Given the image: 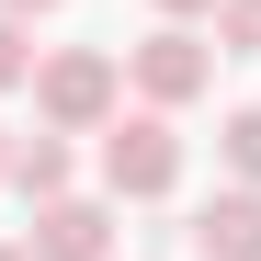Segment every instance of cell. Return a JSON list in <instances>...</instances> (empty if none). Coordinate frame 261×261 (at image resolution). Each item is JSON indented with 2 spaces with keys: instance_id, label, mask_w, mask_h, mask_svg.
Wrapping results in <instances>:
<instances>
[{
  "instance_id": "1",
  "label": "cell",
  "mask_w": 261,
  "mask_h": 261,
  "mask_svg": "<svg viewBox=\"0 0 261 261\" xmlns=\"http://www.w3.org/2000/svg\"><path fill=\"white\" fill-rule=\"evenodd\" d=\"M114 102H125V68H114L102 46H68V57H46V68H34V114H46L57 137L114 125Z\"/></svg>"
},
{
  "instance_id": "2",
  "label": "cell",
  "mask_w": 261,
  "mask_h": 261,
  "mask_svg": "<svg viewBox=\"0 0 261 261\" xmlns=\"http://www.w3.org/2000/svg\"><path fill=\"white\" fill-rule=\"evenodd\" d=\"M182 182V137H170V114H114L102 125V193L114 204H148Z\"/></svg>"
},
{
  "instance_id": "3",
  "label": "cell",
  "mask_w": 261,
  "mask_h": 261,
  "mask_svg": "<svg viewBox=\"0 0 261 261\" xmlns=\"http://www.w3.org/2000/svg\"><path fill=\"white\" fill-rule=\"evenodd\" d=\"M125 68H137V91H148V114H170V102H193L204 80H216V46H204L193 23H159V34H148V46L125 57Z\"/></svg>"
},
{
  "instance_id": "4",
  "label": "cell",
  "mask_w": 261,
  "mask_h": 261,
  "mask_svg": "<svg viewBox=\"0 0 261 261\" xmlns=\"http://www.w3.org/2000/svg\"><path fill=\"white\" fill-rule=\"evenodd\" d=\"M34 261H114V216L91 193H57V204H34V227H23Z\"/></svg>"
},
{
  "instance_id": "5",
  "label": "cell",
  "mask_w": 261,
  "mask_h": 261,
  "mask_svg": "<svg viewBox=\"0 0 261 261\" xmlns=\"http://www.w3.org/2000/svg\"><path fill=\"white\" fill-rule=\"evenodd\" d=\"M193 261H261V193H250V182L193 216Z\"/></svg>"
},
{
  "instance_id": "6",
  "label": "cell",
  "mask_w": 261,
  "mask_h": 261,
  "mask_svg": "<svg viewBox=\"0 0 261 261\" xmlns=\"http://www.w3.org/2000/svg\"><path fill=\"white\" fill-rule=\"evenodd\" d=\"M12 193L57 204V193H68V137H23V148H12Z\"/></svg>"
},
{
  "instance_id": "7",
  "label": "cell",
  "mask_w": 261,
  "mask_h": 261,
  "mask_svg": "<svg viewBox=\"0 0 261 261\" xmlns=\"http://www.w3.org/2000/svg\"><path fill=\"white\" fill-rule=\"evenodd\" d=\"M216 148H227V170H239V182L261 193V102H239L227 125H216Z\"/></svg>"
},
{
  "instance_id": "8",
  "label": "cell",
  "mask_w": 261,
  "mask_h": 261,
  "mask_svg": "<svg viewBox=\"0 0 261 261\" xmlns=\"http://www.w3.org/2000/svg\"><path fill=\"white\" fill-rule=\"evenodd\" d=\"M216 57H261V0H216Z\"/></svg>"
},
{
  "instance_id": "9",
  "label": "cell",
  "mask_w": 261,
  "mask_h": 261,
  "mask_svg": "<svg viewBox=\"0 0 261 261\" xmlns=\"http://www.w3.org/2000/svg\"><path fill=\"white\" fill-rule=\"evenodd\" d=\"M23 80H34V46H23V23L0 12V91H23Z\"/></svg>"
},
{
  "instance_id": "10",
  "label": "cell",
  "mask_w": 261,
  "mask_h": 261,
  "mask_svg": "<svg viewBox=\"0 0 261 261\" xmlns=\"http://www.w3.org/2000/svg\"><path fill=\"white\" fill-rule=\"evenodd\" d=\"M159 12H170V23H193V12H216V0H159Z\"/></svg>"
},
{
  "instance_id": "11",
  "label": "cell",
  "mask_w": 261,
  "mask_h": 261,
  "mask_svg": "<svg viewBox=\"0 0 261 261\" xmlns=\"http://www.w3.org/2000/svg\"><path fill=\"white\" fill-rule=\"evenodd\" d=\"M0 12H12V23H23V12H57V0H0Z\"/></svg>"
},
{
  "instance_id": "12",
  "label": "cell",
  "mask_w": 261,
  "mask_h": 261,
  "mask_svg": "<svg viewBox=\"0 0 261 261\" xmlns=\"http://www.w3.org/2000/svg\"><path fill=\"white\" fill-rule=\"evenodd\" d=\"M0 261H34V250H23V239H0Z\"/></svg>"
},
{
  "instance_id": "13",
  "label": "cell",
  "mask_w": 261,
  "mask_h": 261,
  "mask_svg": "<svg viewBox=\"0 0 261 261\" xmlns=\"http://www.w3.org/2000/svg\"><path fill=\"white\" fill-rule=\"evenodd\" d=\"M0 182H12V137H0Z\"/></svg>"
}]
</instances>
